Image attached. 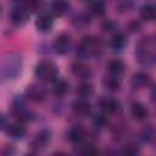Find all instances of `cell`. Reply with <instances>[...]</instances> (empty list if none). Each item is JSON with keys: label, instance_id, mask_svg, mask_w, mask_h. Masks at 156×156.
<instances>
[{"label": "cell", "instance_id": "7c38bea8", "mask_svg": "<svg viewBox=\"0 0 156 156\" xmlns=\"http://www.w3.org/2000/svg\"><path fill=\"white\" fill-rule=\"evenodd\" d=\"M129 84H130L132 90L140 91V90L147 89V88H150L152 85V78H151V76L149 73L139 71V72H135L132 76Z\"/></svg>", "mask_w": 156, "mask_h": 156}, {"label": "cell", "instance_id": "d590c367", "mask_svg": "<svg viewBox=\"0 0 156 156\" xmlns=\"http://www.w3.org/2000/svg\"><path fill=\"white\" fill-rule=\"evenodd\" d=\"M0 13H1V4H0Z\"/></svg>", "mask_w": 156, "mask_h": 156}, {"label": "cell", "instance_id": "3957f363", "mask_svg": "<svg viewBox=\"0 0 156 156\" xmlns=\"http://www.w3.org/2000/svg\"><path fill=\"white\" fill-rule=\"evenodd\" d=\"M104 40L100 37L96 35H87L84 37L77 49H76V56L80 61H88L98 58L104 52Z\"/></svg>", "mask_w": 156, "mask_h": 156}, {"label": "cell", "instance_id": "836d02e7", "mask_svg": "<svg viewBox=\"0 0 156 156\" xmlns=\"http://www.w3.org/2000/svg\"><path fill=\"white\" fill-rule=\"evenodd\" d=\"M9 123H10L9 117L6 115H4V113H0V130H4L5 132V129L9 126Z\"/></svg>", "mask_w": 156, "mask_h": 156}, {"label": "cell", "instance_id": "8d00e7d4", "mask_svg": "<svg viewBox=\"0 0 156 156\" xmlns=\"http://www.w3.org/2000/svg\"><path fill=\"white\" fill-rule=\"evenodd\" d=\"M82 1H89V0H82Z\"/></svg>", "mask_w": 156, "mask_h": 156}, {"label": "cell", "instance_id": "7a4b0ae2", "mask_svg": "<svg viewBox=\"0 0 156 156\" xmlns=\"http://www.w3.org/2000/svg\"><path fill=\"white\" fill-rule=\"evenodd\" d=\"M135 60L144 68H154L156 63V40L151 34L141 37L135 44Z\"/></svg>", "mask_w": 156, "mask_h": 156}, {"label": "cell", "instance_id": "9c48e42d", "mask_svg": "<svg viewBox=\"0 0 156 156\" xmlns=\"http://www.w3.org/2000/svg\"><path fill=\"white\" fill-rule=\"evenodd\" d=\"M30 12L26 9L22 2H16L10 11V22L15 27H23L30 20Z\"/></svg>", "mask_w": 156, "mask_h": 156}, {"label": "cell", "instance_id": "ffe728a7", "mask_svg": "<svg viewBox=\"0 0 156 156\" xmlns=\"http://www.w3.org/2000/svg\"><path fill=\"white\" fill-rule=\"evenodd\" d=\"M126 68H127V66L121 58H112L106 65L107 74H111V76H115V77H121V78L124 74Z\"/></svg>", "mask_w": 156, "mask_h": 156}, {"label": "cell", "instance_id": "83f0119b", "mask_svg": "<svg viewBox=\"0 0 156 156\" xmlns=\"http://www.w3.org/2000/svg\"><path fill=\"white\" fill-rule=\"evenodd\" d=\"M155 138H156V132H155V127L152 124H146L141 133H140V139L143 143L147 144V145H151L154 144L155 141Z\"/></svg>", "mask_w": 156, "mask_h": 156}, {"label": "cell", "instance_id": "8fae6325", "mask_svg": "<svg viewBox=\"0 0 156 156\" xmlns=\"http://www.w3.org/2000/svg\"><path fill=\"white\" fill-rule=\"evenodd\" d=\"M71 73L74 78H77L78 80L80 82H84V80H90L93 78V68L85 63V61H76L71 65Z\"/></svg>", "mask_w": 156, "mask_h": 156}, {"label": "cell", "instance_id": "1f68e13d", "mask_svg": "<svg viewBox=\"0 0 156 156\" xmlns=\"http://www.w3.org/2000/svg\"><path fill=\"white\" fill-rule=\"evenodd\" d=\"M102 29L105 32H108V33H116L117 32V28H118V23L115 22L113 20H106L104 23H102Z\"/></svg>", "mask_w": 156, "mask_h": 156}, {"label": "cell", "instance_id": "d6a6232c", "mask_svg": "<svg viewBox=\"0 0 156 156\" xmlns=\"http://www.w3.org/2000/svg\"><path fill=\"white\" fill-rule=\"evenodd\" d=\"M141 29V22L140 21H132L129 24H128V32L130 33H136Z\"/></svg>", "mask_w": 156, "mask_h": 156}, {"label": "cell", "instance_id": "44dd1931", "mask_svg": "<svg viewBox=\"0 0 156 156\" xmlns=\"http://www.w3.org/2000/svg\"><path fill=\"white\" fill-rule=\"evenodd\" d=\"M51 93L56 96V98H65L68 93H69V83L63 79V78H56L52 83H51Z\"/></svg>", "mask_w": 156, "mask_h": 156}, {"label": "cell", "instance_id": "4fadbf2b", "mask_svg": "<svg viewBox=\"0 0 156 156\" xmlns=\"http://www.w3.org/2000/svg\"><path fill=\"white\" fill-rule=\"evenodd\" d=\"M66 139L73 145H80L89 139V133L82 126H72L66 130Z\"/></svg>", "mask_w": 156, "mask_h": 156}, {"label": "cell", "instance_id": "52a82bcc", "mask_svg": "<svg viewBox=\"0 0 156 156\" xmlns=\"http://www.w3.org/2000/svg\"><path fill=\"white\" fill-rule=\"evenodd\" d=\"M52 139V130L50 128H41L38 130L32 140L29 141V150L30 154H38L48 147Z\"/></svg>", "mask_w": 156, "mask_h": 156}, {"label": "cell", "instance_id": "d4e9b609", "mask_svg": "<svg viewBox=\"0 0 156 156\" xmlns=\"http://www.w3.org/2000/svg\"><path fill=\"white\" fill-rule=\"evenodd\" d=\"M94 93H95V88L89 80L80 82V84L77 87V90H76V94L78 98H83V99H88V100L90 98H93Z\"/></svg>", "mask_w": 156, "mask_h": 156}, {"label": "cell", "instance_id": "8992f818", "mask_svg": "<svg viewBox=\"0 0 156 156\" xmlns=\"http://www.w3.org/2000/svg\"><path fill=\"white\" fill-rule=\"evenodd\" d=\"M23 95L27 101H30L33 104H41L48 98V89L44 83L33 82L26 87Z\"/></svg>", "mask_w": 156, "mask_h": 156}, {"label": "cell", "instance_id": "cb8c5ba5", "mask_svg": "<svg viewBox=\"0 0 156 156\" xmlns=\"http://www.w3.org/2000/svg\"><path fill=\"white\" fill-rule=\"evenodd\" d=\"M88 13L101 17L106 13V2L105 0H89L88 5Z\"/></svg>", "mask_w": 156, "mask_h": 156}, {"label": "cell", "instance_id": "9a60e30c", "mask_svg": "<svg viewBox=\"0 0 156 156\" xmlns=\"http://www.w3.org/2000/svg\"><path fill=\"white\" fill-rule=\"evenodd\" d=\"M69 107H71L72 112L78 117H89L93 112V106H91L90 101L88 99H83V98H78V96L74 100H72Z\"/></svg>", "mask_w": 156, "mask_h": 156}, {"label": "cell", "instance_id": "484cf974", "mask_svg": "<svg viewBox=\"0 0 156 156\" xmlns=\"http://www.w3.org/2000/svg\"><path fill=\"white\" fill-rule=\"evenodd\" d=\"M90 23H91V17H90V13L88 12H79L74 15V17L72 18V24L77 29H84Z\"/></svg>", "mask_w": 156, "mask_h": 156}, {"label": "cell", "instance_id": "2e32d148", "mask_svg": "<svg viewBox=\"0 0 156 156\" xmlns=\"http://www.w3.org/2000/svg\"><path fill=\"white\" fill-rule=\"evenodd\" d=\"M5 133L12 140H23L27 136L28 129H27L26 123H22L20 121H15V122L9 123V126L5 129Z\"/></svg>", "mask_w": 156, "mask_h": 156}, {"label": "cell", "instance_id": "f546056e", "mask_svg": "<svg viewBox=\"0 0 156 156\" xmlns=\"http://www.w3.org/2000/svg\"><path fill=\"white\" fill-rule=\"evenodd\" d=\"M133 9H134V1L133 0H118L116 4V10L122 15L130 12Z\"/></svg>", "mask_w": 156, "mask_h": 156}, {"label": "cell", "instance_id": "4316f807", "mask_svg": "<svg viewBox=\"0 0 156 156\" xmlns=\"http://www.w3.org/2000/svg\"><path fill=\"white\" fill-rule=\"evenodd\" d=\"M18 2H22L30 13H40L45 10V0H21Z\"/></svg>", "mask_w": 156, "mask_h": 156}, {"label": "cell", "instance_id": "4dcf8cb0", "mask_svg": "<svg viewBox=\"0 0 156 156\" xmlns=\"http://www.w3.org/2000/svg\"><path fill=\"white\" fill-rule=\"evenodd\" d=\"M93 124H94V127L96 129H102V128L107 127V124H108V117H107V115L104 113V112H100V113L95 115L94 118H93Z\"/></svg>", "mask_w": 156, "mask_h": 156}, {"label": "cell", "instance_id": "5bb4252c", "mask_svg": "<svg viewBox=\"0 0 156 156\" xmlns=\"http://www.w3.org/2000/svg\"><path fill=\"white\" fill-rule=\"evenodd\" d=\"M98 106H99L100 111L106 113L107 116L108 115H116L122 108L121 101L118 99H116V98H112V96H102V98H100L99 101H98Z\"/></svg>", "mask_w": 156, "mask_h": 156}, {"label": "cell", "instance_id": "d6986e66", "mask_svg": "<svg viewBox=\"0 0 156 156\" xmlns=\"http://www.w3.org/2000/svg\"><path fill=\"white\" fill-rule=\"evenodd\" d=\"M49 7L54 17H62L71 11L72 5L68 0H51Z\"/></svg>", "mask_w": 156, "mask_h": 156}, {"label": "cell", "instance_id": "e575fe53", "mask_svg": "<svg viewBox=\"0 0 156 156\" xmlns=\"http://www.w3.org/2000/svg\"><path fill=\"white\" fill-rule=\"evenodd\" d=\"M16 152V149L12 146V145H6L4 146V149L0 151L1 155H13Z\"/></svg>", "mask_w": 156, "mask_h": 156}, {"label": "cell", "instance_id": "603a6c76", "mask_svg": "<svg viewBox=\"0 0 156 156\" xmlns=\"http://www.w3.org/2000/svg\"><path fill=\"white\" fill-rule=\"evenodd\" d=\"M139 15L143 22H146V23L154 22L156 18V6L152 2H146L140 7Z\"/></svg>", "mask_w": 156, "mask_h": 156}, {"label": "cell", "instance_id": "30bf717a", "mask_svg": "<svg viewBox=\"0 0 156 156\" xmlns=\"http://www.w3.org/2000/svg\"><path fill=\"white\" fill-rule=\"evenodd\" d=\"M55 24V17L50 11H41L35 20V28L41 34H48L52 30Z\"/></svg>", "mask_w": 156, "mask_h": 156}, {"label": "cell", "instance_id": "ba28073f", "mask_svg": "<svg viewBox=\"0 0 156 156\" xmlns=\"http://www.w3.org/2000/svg\"><path fill=\"white\" fill-rule=\"evenodd\" d=\"M73 48V39L72 35L68 32H61L58 33L51 44V49L52 51L58 55V56H65L67 55Z\"/></svg>", "mask_w": 156, "mask_h": 156}, {"label": "cell", "instance_id": "ac0fdd59", "mask_svg": "<svg viewBox=\"0 0 156 156\" xmlns=\"http://www.w3.org/2000/svg\"><path fill=\"white\" fill-rule=\"evenodd\" d=\"M128 44V37L123 32H116L112 34L111 39L108 40V46L115 52H121L126 49Z\"/></svg>", "mask_w": 156, "mask_h": 156}, {"label": "cell", "instance_id": "e0dca14e", "mask_svg": "<svg viewBox=\"0 0 156 156\" xmlns=\"http://www.w3.org/2000/svg\"><path fill=\"white\" fill-rule=\"evenodd\" d=\"M129 111H130V116L138 122H145L150 117L149 107L140 101H133L129 106Z\"/></svg>", "mask_w": 156, "mask_h": 156}, {"label": "cell", "instance_id": "277c9868", "mask_svg": "<svg viewBox=\"0 0 156 156\" xmlns=\"http://www.w3.org/2000/svg\"><path fill=\"white\" fill-rule=\"evenodd\" d=\"M10 113L15 121L28 123L35 119V113L27 108V100L24 95H16L10 102Z\"/></svg>", "mask_w": 156, "mask_h": 156}, {"label": "cell", "instance_id": "f1b7e54d", "mask_svg": "<svg viewBox=\"0 0 156 156\" xmlns=\"http://www.w3.org/2000/svg\"><path fill=\"white\" fill-rule=\"evenodd\" d=\"M121 152L123 155H129V156H134V155H138L140 152V146L136 141H127L123 146H122V150Z\"/></svg>", "mask_w": 156, "mask_h": 156}, {"label": "cell", "instance_id": "6da1fadb", "mask_svg": "<svg viewBox=\"0 0 156 156\" xmlns=\"http://www.w3.org/2000/svg\"><path fill=\"white\" fill-rule=\"evenodd\" d=\"M23 71V57L16 51H9L0 56V83L17 79Z\"/></svg>", "mask_w": 156, "mask_h": 156}, {"label": "cell", "instance_id": "7402d4cb", "mask_svg": "<svg viewBox=\"0 0 156 156\" xmlns=\"http://www.w3.org/2000/svg\"><path fill=\"white\" fill-rule=\"evenodd\" d=\"M101 83H102V87L107 91H111V93H117L122 88V78L121 77H115V76H111V74L105 76L102 78Z\"/></svg>", "mask_w": 156, "mask_h": 156}, {"label": "cell", "instance_id": "5b68a950", "mask_svg": "<svg viewBox=\"0 0 156 156\" xmlns=\"http://www.w3.org/2000/svg\"><path fill=\"white\" fill-rule=\"evenodd\" d=\"M34 76L39 82H41L44 84L52 83L58 77V67L52 60L43 58V60L38 61L35 65Z\"/></svg>", "mask_w": 156, "mask_h": 156}]
</instances>
